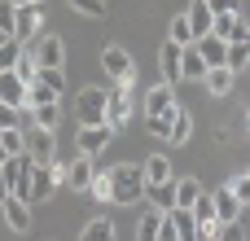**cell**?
I'll list each match as a JSON object with an SVG mask.
<instances>
[{
	"mask_svg": "<svg viewBox=\"0 0 250 241\" xmlns=\"http://www.w3.org/2000/svg\"><path fill=\"white\" fill-rule=\"evenodd\" d=\"M145 198V176H141V162H119L110 171V202L119 206H132Z\"/></svg>",
	"mask_w": 250,
	"mask_h": 241,
	"instance_id": "6da1fadb",
	"label": "cell"
},
{
	"mask_svg": "<svg viewBox=\"0 0 250 241\" xmlns=\"http://www.w3.org/2000/svg\"><path fill=\"white\" fill-rule=\"evenodd\" d=\"M62 184H66V162H57V158L44 162V167L31 162V206H35V202H48Z\"/></svg>",
	"mask_w": 250,
	"mask_h": 241,
	"instance_id": "7a4b0ae2",
	"label": "cell"
},
{
	"mask_svg": "<svg viewBox=\"0 0 250 241\" xmlns=\"http://www.w3.org/2000/svg\"><path fill=\"white\" fill-rule=\"evenodd\" d=\"M0 176H4V184H9V193L31 206V158H26V154H9L4 167H0Z\"/></svg>",
	"mask_w": 250,
	"mask_h": 241,
	"instance_id": "3957f363",
	"label": "cell"
},
{
	"mask_svg": "<svg viewBox=\"0 0 250 241\" xmlns=\"http://www.w3.org/2000/svg\"><path fill=\"white\" fill-rule=\"evenodd\" d=\"M40 26H44V4H40V0H31V4H13V40H18V44L35 40Z\"/></svg>",
	"mask_w": 250,
	"mask_h": 241,
	"instance_id": "277c9868",
	"label": "cell"
},
{
	"mask_svg": "<svg viewBox=\"0 0 250 241\" xmlns=\"http://www.w3.org/2000/svg\"><path fill=\"white\" fill-rule=\"evenodd\" d=\"M22 154H26L35 167L53 162V158H57V141H53V132H48V127H31V132H22Z\"/></svg>",
	"mask_w": 250,
	"mask_h": 241,
	"instance_id": "5b68a950",
	"label": "cell"
},
{
	"mask_svg": "<svg viewBox=\"0 0 250 241\" xmlns=\"http://www.w3.org/2000/svg\"><path fill=\"white\" fill-rule=\"evenodd\" d=\"M31 53H35L40 70H62V66H66V44H62V35H40V40L31 44Z\"/></svg>",
	"mask_w": 250,
	"mask_h": 241,
	"instance_id": "8992f818",
	"label": "cell"
},
{
	"mask_svg": "<svg viewBox=\"0 0 250 241\" xmlns=\"http://www.w3.org/2000/svg\"><path fill=\"white\" fill-rule=\"evenodd\" d=\"M105 88H83L79 92V127H92V123H105Z\"/></svg>",
	"mask_w": 250,
	"mask_h": 241,
	"instance_id": "52a82bcc",
	"label": "cell"
},
{
	"mask_svg": "<svg viewBox=\"0 0 250 241\" xmlns=\"http://www.w3.org/2000/svg\"><path fill=\"white\" fill-rule=\"evenodd\" d=\"M211 35L224 40V44H233V40H250V26H246L242 13H215L211 18Z\"/></svg>",
	"mask_w": 250,
	"mask_h": 241,
	"instance_id": "ba28073f",
	"label": "cell"
},
{
	"mask_svg": "<svg viewBox=\"0 0 250 241\" xmlns=\"http://www.w3.org/2000/svg\"><path fill=\"white\" fill-rule=\"evenodd\" d=\"M127 119H132V92H119V88H114V92L105 97V127L119 132Z\"/></svg>",
	"mask_w": 250,
	"mask_h": 241,
	"instance_id": "9c48e42d",
	"label": "cell"
},
{
	"mask_svg": "<svg viewBox=\"0 0 250 241\" xmlns=\"http://www.w3.org/2000/svg\"><path fill=\"white\" fill-rule=\"evenodd\" d=\"M101 70H105L110 79L132 75V53H127V48H119V44H105V48H101Z\"/></svg>",
	"mask_w": 250,
	"mask_h": 241,
	"instance_id": "30bf717a",
	"label": "cell"
},
{
	"mask_svg": "<svg viewBox=\"0 0 250 241\" xmlns=\"http://www.w3.org/2000/svg\"><path fill=\"white\" fill-rule=\"evenodd\" d=\"M110 136H114V132H110L105 123H92V127H79V149H75V154H88V158H97V154H101V149L110 145Z\"/></svg>",
	"mask_w": 250,
	"mask_h": 241,
	"instance_id": "8fae6325",
	"label": "cell"
},
{
	"mask_svg": "<svg viewBox=\"0 0 250 241\" xmlns=\"http://www.w3.org/2000/svg\"><path fill=\"white\" fill-rule=\"evenodd\" d=\"M92 176H97V167H92L88 154H75V158L66 162V184H70L75 193H83V189L92 184Z\"/></svg>",
	"mask_w": 250,
	"mask_h": 241,
	"instance_id": "7c38bea8",
	"label": "cell"
},
{
	"mask_svg": "<svg viewBox=\"0 0 250 241\" xmlns=\"http://www.w3.org/2000/svg\"><path fill=\"white\" fill-rule=\"evenodd\" d=\"M0 206H4V224H9L13 233H31V206H26L22 198H13V193H9Z\"/></svg>",
	"mask_w": 250,
	"mask_h": 241,
	"instance_id": "4fadbf2b",
	"label": "cell"
},
{
	"mask_svg": "<svg viewBox=\"0 0 250 241\" xmlns=\"http://www.w3.org/2000/svg\"><path fill=\"white\" fill-rule=\"evenodd\" d=\"M158 70H163V83H171V88L180 83V44L167 40V44L158 48Z\"/></svg>",
	"mask_w": 250,
	"mask_h": 241,
	"instance_id": "5bb4252c",
	"label": "cell"
},
{
	"mask_svg": "<svg viewBox=\"0 0 250 241\" xmlns=\"http://www.w3.org/2000/svg\"><path fill=\"white\" fill-rule=\"evenodd\" d=\"M176 110V88L171 83H158L145 92V114H171Z\"/></svg>",
	"mask_w": 250,
	"mask_h": 241,
	"instance_id": "9a60e30c",
	"label": "cell"
},
{
	"mask_svg": "<svg viewBox=\"0 0 250 241\" xmlns=\"http://www.w3.org/2000/svg\"><path fill=\"white\" fill-rule=\"evenodd\" d=\"M22 97H26V83L18 70H0V105H18L22 110Z\"/></svg>",
	"mask_w": 250,
	"mask_h": 241,
	"instance_id": "2e32d148",
	"label": "cell"
},
{
	"mask_svg": "<svg viewBox=\"0 0 250 241\" xmlns=\"http://www.w3.org/2000/svg\"><path fill=\"white\" fill-rule=\"evenodd\" d=\"M211 9H207V0H189V9H185V22H189V31H193V40L198 35H211Z\"/></svg>",
	"mask_w": 250,
	"mask_h": 241,
	"instance_id": "e0dca14e",
	"label": "cell"
},
{
	"mask_svg": "<svg viewBox=\"0 0 250 241\" xmlns=\"http://www.w3.org/2000/svg\"><path fill=\"white\" fill-rule=\"evenodd\" d=\"M233 79H237V75H233L229 66H211V70L202 75V83H207L211 97H229V92H233Z\"/></svg>",
	"mask_w": 250,
	"mask_h": 241,
	"instance_id": "ac0fdd59",
	"label": "cell"
},
{
	"mask_svg": "<svg viewBox=\"0 0 250 241\" xmlns=\"http://www.w3.org/2000/svg\"><path fill=\"white\" fill-rule=\"evenodd\" d=\"M145 198H149L154 211H171L176 206V176L163 180V184H145Z\"/></svg>",
	"mask_w": 250,
	"mask_h": 241,
	"instance_id": "d6986e66",
	"label": "cell"
},
{
	"mask_svg": "<svg viewBox=\"0 0 250 241\" xmlns=\"http://www.w3.org/2000/svg\"><path fill=\"white\" fill-rule=\"evenodd\" d=\"M211 202H215V220H220V224H233V220H242V202H237L229 189H215V193H211Z\"/></svg>",
	"mask_w": 250,
	"mask_h": 241,
	"instance_id": "ffe728a7",
	"label": "cell"
},
{
	"mask_svg": "<svg viewBox=\"0 0 250 241\" xmlns=\"http://www.w3.org/2000/svg\"><path fill=\"white\" fill-rule=\"evenodd\" d=\"M167 215H171V224H176V241H198V220H193L189 206H171Z\"/></svg>",
	"mask_w": 250,
	"mask_h": 241,
	"instance_id": "44dd1931",
	"label": "cell"
},
{
	"mask_svg": "<svg viewBox=\"0 0 250 241\" xmlns=\"http://www.w3.org/2000/svg\"><path fill=\"white\" fill-rule=\"evenodd\" d=\"M198 53H202V61H207V66H224L229 44H224V40H215V35H198Z\"/></svg>",
	"mask_w": 250,
	"mask_h": 241,
	"instance_id": "7402d4cb",
	"label": "cell"
},
{
	"mask_svg": "<svg viewBox=\"0 0 250 241\" xmlns=\"http://www.w3.org/2000/svg\"><path fill=\"white\" fill-rule=\"evenodd\" d=\"M189 136H193V119H189V110L176 105V110H171V127H167V141H171V145H185Z\"/></svg>",
	"mask_w": 250,
	"mask_h": 241,
	"instance_id": "603a6c76",
	"label": "cell"
},
{
	"mask_svg": "<svg viewBox=\"0 0 250 241\" xmlns=\"http://www.w3.org/2000/svg\"><path fill=\"white\" fill-rule=\"evenodd\" d=\"M141 176H145V184H163V180H171V162H167V154H149L145 167H141Z\"/></svg>",
	"mask_w": 250,
	"mask_h": 241,
	"instance_id": "cb8c5ba5",
	"label": "cell"
},
{
	"mask_svg": "<svg viewBox=\"0 0 250 241\" xmlns=\"http://www.w3.org/2000/svg\"><path fill=\"white\" fill-rule=\"evenodd\" d=\"M211 66L202 61V53L198 48H180V79H202Z\"/></svg>",
	"mask_w": 250,
	"mask_h": 241,
	"instance_id": "d4e9b609",
	"label": "cell"
},
{
	"mask_svg": "<svg viewBox=\"0 0 250 241\" xmlns=\"http://www.w3.org/2000/svg\"><path fill=\"white\" fill-rule=\"evenodd\" d=\"M79 241H114V224L101 215V220H88L83 224V233H79Z\"/></svg>",
	"mask_w": 250,
	"mask_h": 241,
	"instance_id": "484cf974",
	"label": "cell"
},
{
	"mask_svg": "<svg viewBox=\"0 0 250 241\" xmlns=\"http://www.w3.org/2000/svg\"><path fill=\"white\" fill-rule=\"evenodd\" d=\"M31 119H35V127H48V132H53V127L62 123V105H57V101H48V105H31Z\"/></svg>",
	"mask_w": 250,
	"mask_h": 241,
	"instance_id": "4316f807",
	"label": "cell"
},
{
	"mask_svg": "<svg viewBox=\"0 0 250 241\" xmlns=\"http://www.w3.org/2000/svg\"><path fill=\"white\" fill-rule=\"evenodd\" d=\"M198 193H202V184L193 176H176V206H193Z\"/></svg>",
	"mask_w": 250,
	"mask_h": 241,
	"instance_id": "83f0119b",
	"label": "cell"
},
{
	"mask_svg": "<svg viewBox=\"0 0 250 241\" xmlns=\"http://www.w3.org/2000/svg\"><path fill=\"white\" fill-rule=\"evenodd\" d=\"M246 61H250V40H233V44H229V57H224V66L237 75V70H246Z\"/></svg>",
	"mask_w": 250,
	"mask_h": 241,
	"instance_id": "f1b7e54d",
	"label": "cell"
},
{
	"mask_svg": "<svg viewBox=\"0 0 250 241\" xmlns=\"http://www.w3.org/2000/svg\"><path fill=\"white\" fill-rule=\"evenodd\" d=\"M158 224H163V211H145V220L136 224V241H158Z\"/></svg>",
	"mask_w": 250,
	"mask_h": 241,
	"instance_id": "f546056e",
	"label": "cell"
},
{
	"mask_svg": "<svg viewBox=\"0 0 250 241\" xmlns=\"http://www.w3.org/2000/svg\"><path fill=\"white\" fill-rule=\"evenodd\" d=\"M13 70L22 75V83H31V79L40 75V61H35V53H31L26 44H22V53H18V61H13Z\"/></svg>",
	"mask_w": 250,
	"mask_h": 241,
	"instance_id": "4dcf8cb0",
	"label": "cell"
},
{
	"mask_svg": "<svg viewBox=\"0 0 250 241\" xmlns=\"http://www.w3.org/2000/svg\"><path fill=\"white\" fill-rule=\"evenodd\" d=\"M167 40H171V44H180V48H185V44L193 40V31H189L185 13H176V18H171V31H167Z\"/></svg>",
	"mask_w": 250,
	"mask_h": 241,
	"instance_id": "1f68e13d",
	"label": "cell"
},
{
	"mask_svg": "<svg viewBox=\"0 0 250 241\" xmlns=\"http://www.w3.org/2000/svg\"><path fill=\"white\" fill-rule=\"evenodd\" d=\"M0 149L4 154H22V127H0Z\"/></svg>",
	"mask_w": 250,
	"mask_h": 241,
	"instance_id": "d6a6232c",
	"label": "cell"
},
{
	"mask_svg": "<svg viewBox=\"0 0 250 241\" xmlns=\"http://www.w3.org/2000/svg\"><path fill=\"white\" fill-rule=\"evenodd\" d=\"M88 193H92L97 202H110V171H97L92 184H88Z\"/></svg>",
	"mask_w": 250,
	"mask_h": 241,
	"instance_id": "836d02e7",
	"label": "cell"
},
{
	"mask_svg": "<svg viewBox=\"0 0 250 241\" xmlns=\"http://www.w3.org/2000/svg\"><path fill=\"white\" fill-rule=\"evenodd\" d=\"M18 53H22V44L9 35L4 44H0V70H13V61H18Z\"/></svg>",
	"mask_w": 250,
	"mask_h": 241,
	"instance_id": "e575fe53",
	"label": "cell"
},
{
	"mask_svg": "<svg viewBox=\"0 0 250 241\" xmlns=\"http://www.w3.org/2000/svg\"><path fill=\"white\" fill-rule=\"evenodd\" d=\"M35 79H40V83H44V88H53V92H57V97H62V92H66V75H62V70H40V75H35Z\"/></svg>",
	"mask_w": 250,
	"mask_h": 241,
	"instance_id": "d590c367",
	"label": "cell"
},
{
	"mask_svg": "<svg viewBox=\"0 0 250 241\" xmlns=\"http://www.w3.org/2000/svg\"><path fill=\"white\" fill-rule=\"evenodd\" d=\"M189 211H193V220H215V202H211V193H198V202H193Z\"/></svg>",
	"mask_w": 250,
	"mask_h": 241,
	"instance_id": "8d00e7d4",
	"label": "cell"
},
{
	"mask_svg": "<svg viewBox=\"0 0 250 241\" xmlns=\"http://www.w3.org/2000/svg\"><path fill=\"white\" fill-rule=\"evenodd\" d=\"M70 9H79L83 18H105V0H70Z\"/></svg>",
	"mask_w": 250,
	"mask_h": 241,
	"instance_id": "74e56055",
	"label": "cell"
},
{
	"mask_svg": "<svg viewBox=\"0 0 250 241\" xmlns=\"http://www.w3.org/2000/svg\"><path fill=\"white\" fill-rule=\"evenodd\" d=\"M229 193H233V198L242 202V211H246V206H250V176H237V180L229 184Z\"/></svg>",
	"mask_w": 250,
	"mask_h": 241,
	"instance_id": "f35d334b",
	"label": "cell"
},
{
	"mask_svg": "<svg viewBox=\"0 0 250 241\" xmlns=\"http://www.w3.org/2000/svg\"><path fill=\"white\" fill-rule=\"evenodd\" d=\"M145 123H149V132H154L158 141H167V127H171V114H145Z\"/></svg>",
	"mask_w": 250,
	"mask_h": 241,
	"instance_id": "ab89813d",
	"label": "cell"
},
{
	"mask_svg": "<svg viewBox=\"0 0 250 241\" xmlns=\"http://www.w3.org/2000/svg\"><path fill=\"white\" fill-rule=\"evenodd\" d=\"M220 228H224L220 220H198V241H215V237H220Z\"/></svg>",
	"mask_w": 250,
	"mask_h": 241,
	"instance_id": "60d3db41",
	"label": "cell"
},
{
	"mask_svg": "<svg viewBox=\"0 0 250 241\" xmlns=\"http://www.w3.org/2000/svg\"><path fill=\"white\" fill-rule=\"evenodd\" d=\"M22 123V110L18 105H0V127H18Z\"/></svg>",
	"mask_w": 250,
	"mask_h": 241,
	"instance_id": "b9f144b4",
	"label": "cell"
},
{
	"mask_svg": "<svg viewBox=\"0 0 250 241\" xmlns=\"http://www.w3.org/2000/svg\"><path fill=\"white\" fill-rule=\"evenodd\" d=\"M215 241H246V233H242V224L233 220V224H224V228H220V237H215Z\"/></svg>",
	"mask_w": 250,
	"mask_h": 241,
	"instance_id": "7bdbcfd3",
	"label": "cell"
},
{
	"mask_svg": "<svg viewBox=\"0 0 250 241\" xmlns=\"http://www.w3.org/2000/svg\"><path fill=\"white\" fill-rule=\"evenodd\" d=\"M0 31L13 35V4H9V0H0Z\"/></svg>",
	"mask_w": 250,
	"mask_h": 241,
	"instance_id": "ee69618b",
	"label": "cell"
},
{
	"mask_svg": "<svg viewBox=\"0 0 250 241\" xmlns=\"http://www.w3.org/2000/svg\"><path fill=\"white\" fill-rule=\"evenodd\" d=\"M158 241H176V224H171L167 211H163V224H158Z\"/></svg>",
	"mask_w": 250,
	"mask_h": 241,
	"instance_id": "f6af8a7d",
	"label": "cell"
},
{
	"mask_svg": "<svg viewBox=\"0 0 250 241\" xmlns=\"http://www.w3.org/2000/svg\"><path fill=\"white\" fill-rule=\"evenodd\" d=\"M211 13H237V0H207Z\"/></svg>",
	"mask_w": 250,
	"mask_h": 241,
	"instance_id": "bcb514c9",
	"label": "cell"
},
{
	"mask_svg": "<svg viewBox=\"0 0 250 241\" xmlns=\"http://www.w3.org/2000/svg\"><path fill=\"white\" fill-rule=\"evenodd\" d=\"M4 198H9V184H4V176H0V202H4Z\"/></svg>",
	"mask_w": 250,
	"mask_h": 241,
	"instance_id": "7dc6e473",
	"label": "cell"
},
{
	"mask_svg": "<svg viewBox=\"0 0 250 241\" xmlns=\"http://www.w3.org/2000/svg\"><path fill=\"white\" fill-rule=\"evenodd\" d=\"M9 4H31V0H9Z\"/></svg>",
	"mask_w": 250,
	"mask_h": 241,
	"instance_id": "c3c4849f",
	"label": "cell"
},
{
	"mask_svg": "<svg viewBox=\"0 0 250 241\" xmlns=\"http://www.w3.org/2000/svg\"><path fill=\"white\" fill-rule=\"evenodd\" d=\"M4 158H9V154H4V149H0V167H4Z\"/></svg>",
	"mask_w": 250,
	"mask_h": 241,
	"instance_id": "681fc988",
	"label": "cell"
},
{
	"mask_svg": "<svg viewBox=\"0 0 250 241\" xmlns=\"http://www.w3.org/2000/svg\"><path fill=\"white\" fill-rule=\"evenodd\" d=\"M246 132H250V110H246Z\"/></svg>",
	"mask_w": 250,
	"mask_h": 241,
	"instance_id": "f907efd6",
	"label": "cell"
},
{
	"mask_svg": "<svg viewBox=\"0 0 250 241\" xmlns=\"http://www.w3.org/2000/svg\"><path fill=\"white\" fill-rule=\"evenodd\" d=\"M4 40H9V35H4V31H0V44H4Z\"/></svg>",
	"mask_w": 250,
	"mask_h": 241,
	"instance_id": "816d5d0a",
	"label": "cell"
},
{
	"mask_svg": "<svg viewBox=\"0 0 250 241\" xmlns=\"http://www.w3.org/2000/svg\"><path fill=\"white\" fill-rule=\"evenodd\" d=\"M246 176H250V171H246Z\"/></svg>",
	"mask_w": 250,
	"mask_h": 241,
	"instance_id": "f5cc1de1",
	"label": "cell"
}]
</instances>
